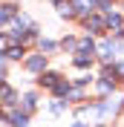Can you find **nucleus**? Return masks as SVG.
I'll return each mask as SVG.
<instances>
[{"label": "nucleus", "instance_id": "nucleus-7", "mask_svg": "<svg viewBox=\"0 0 124 127\" xmlns=\"http://www.w3.org/2000/svg\"><path fill=\"white\" fill-rule=\"evenodd\" d=\"M104 23L107 20H101V17H87V26L90 29H104Z\"/></svg>", "mask_w": 124, "mask_h": 127}, {"label": "nucleus", "instance_id": "nucleus-12", "mask_svg": "<svg viewBox=\"0 0 124 127\" xmlns=\"http://www.w3.org/2000/svg\"><path fill=\"white\" fill-rule=\"evenodd\" d=\"M0 46H3V38H0Z\"/></svg>", "mask_w": 124, "mask_h": 127}, {"label": "nucleus", "instance_id": "nucleus-2", "mask_svg": "<svg viewBox=\"0 0 124 127\" xmlns=\"http://www.w3.org/2000/svg\"><path fill=\"white\" fill-rule=\"evenodd\" d=\"M58 15L72 17V15H75V6H72V3H58Z\"/></svg>", "mask_w": 124, "mask_h": 127}, {"label": "nucleus", "instance_id": "nucleus-1", "mask_svg": "<svg viewBox=\"0 0 124 127\" xmlns=\"http://www.w3.org/2000/svg\"><path fill=\"white\" fill-rule=\"evenodd\" d=\"M26 66H29L32 72H40L43 66H46V58H43V55H32L29 61H26Z\"/></svg>", "mask_w": 124, "mask_h": 127}, {"label": "nucleus", "instance_id": "nucleus-10", "mask_svg": "<svg viewBox=\"0 0 124 127\" xmlns=\"http://www.w3.org/2000/svg\"><path fill=\"white\" fill-rule=\"evenodd\" d=\"M35 101H38V98H35V95H26V113H29L32 107H35Z\"/></svg>", "mask_w": 124, "mask_h": 127}, {"label": "nucleus", "instance_id": "nucleus-13", "mask_svg": "<svg viewBox=\"0 0 124 127\" xmlns=\"http://www.w3.org/2000/svg\"><path fill=\"white\" fill-rule=\"evenodd\" d=\"M75 127H84V124H75Z\"/></svg>", "mask_w": 124, "mask_h": 127}, {"label": "nucleus", "instance_id": "nucleus-9", "mask_svg": "<svg viewBox=\"0 0 124 127\" xmlns=\"http://www.w3.org/2000/svg\"><path fill=\"white\" fill-rule=\"evenodd\" d=\"M6 55H9V58H20V55H23V49H20V46H12Z\"/></svg>", "mask_w": 124, "mask_h": 127}, {"label": "nucleus", "instance_id": "nucleus-11", "mask_svg": "<svg viewBox=\"0 0 124 127\" xmlns=\"http://www.w3.org/2000/svg\"><path fill=\"white\" fill-rule=\"evenodd\" d=\"M116 72H118V75H124V64H118V66H116Z\"/></svg>", "mask_w": 124, "mask_h": 127}, {"label": "nucleus", "instance_id": "nucleus-8", "mask_svg": "<svg viewBox=\"0 0 124 127\" xmlns=\"http://www.w3.org/2000/svg\"><path fill=\"white\" fill-rule=\"evenodd\" d=\"M75 64H78V66H90V64H93V58H87V55H78V58H75Z\"/></svg>", "mask_w": 124, "mask_h": 127}, {"label": "nucleus", "instance_id": "nucleus-4", "mask_svg": "<svg viewBox=\"0 0 124 127\" xmlns=\"http://www.w3.org/2000/svg\"><path fill=\"white\" fill-rule=\"evenodd\" d=\"M87 52H93V40H90V38L78 40V55H87Z\"/></svg>", "mask_w": 124, "mask_h": 127}, {"label": "nucleus", "instance_id": "nucleus-3", "mask_svg": "<svg viewBox=\"0 0 124 127\" xmlns=\"http://www.w3.org/2000/svg\"><path fill=\"white\" fill-rule=\"evenodd\" d=\"M26 121H29V116H26V113H12V127H23Z\"/></svg>", "mask_w": 124, "mask_h": 127}, {"label": "nucleus", "instance_id": "nucleus-6", "mask_svg": "<svg viewBox=\"0 0 124 127\" xmlns=\"http://www.w3.org/2000/svg\"><path fill=\"white\" fill-rule=\"evenodd\" d=\"M40 84H46V87H55V84H58V75H55V72H46V75H40Z\"/></svg>", "mask_w": 124, "mask_h": 127}, {"label": "nucleus", "instance_id": "nucleus-5", "mask_svg": "<svg viewBox=\"0 0 124 127\" xmlns=\"http://www.w3.org/2000/svg\"><path fill=\"white\" fill-rule=\"evenodd\" d=\"M75 6H78V12H93L95 0H75Z\"/></svg>", "mask_w": 124, "mask_h": 127}]
</instances>
